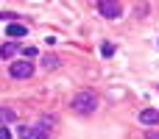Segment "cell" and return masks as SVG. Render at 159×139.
Listing matches in <instances>:
<instances>
[{
  "label": "cell",
  "mask_w": 159,
  "mask_h": 139,
  "mask_svg": "<svg viewBox=\"0 0 159 139\" xmlns=\"http://www.w3.org/2000/svg\"><path fill=\"white\" fill-rule=\"evenodd\" d=\"M70 109H73L75 114H92V111L98 109V95H95L92 89H78V92L73 95V100H70Z\"/></svg>",
  "instance_id": "1"
},
{
  "label": "cell",
  "mask_w": 159,
  "mask_h": 139,
  "mask_svg": "<svg viewBox=\"0 0 159 139\" xmlns=\"http://www.w3.org/2000/svg\"><path fill=\"white\" fill-rule=\"evenodd\" d=\"M123 3H117V0H101L98 3V11L106 17V20H117V17H123Z\"/></svg>",
  "instance_id": "2"
},
{
  "label": "cell",
  "mask_w": 159,
  "mask_h": 139,
  "mask_svg": "<svg viewBox=\"0 0 159 139\" xmlns=\"http://www.w3.org/2000/svg\"><path fill=\"white\" fill-rule=\"evenodd\" d=\"M34 61H25V59H20V61H11V67H8V75L11 78H31L34 75Z\"/></svg>",
  "instance_id": "3"
},
{
  "label": "cell",
  "mask_w": 159,
  "mask_h": 139,
  "mask_svg": "<svg viewBox=\"0 0 159 139\" xmlns=\"http://www.w3.org/2000/svg\"><path fill=\"white\" fill-rule=\"evenodd\" d=\"M53 125H56V120H53V117H39V123L34 125V139H48Z\"/></svg>",
  "instance_id": "4"
},
{
  "label": "cell",
  "mask_w": 159,
  "mask_h": 139,
  "mask_svg": "<svg viewBox=\"0 0 159 139\" xmlns=\"http://www.w3.org/2000/svg\"><path fill=\"white\" fill-rule=\"evenodd\" d=\"M140 123L143 125H159V111L157 109H143L140 111Z\"/></svg>",
  "instance_id": "5"
},
{
  "label": "cell",
  "mask_w": 159,
  "mask_h": 139,
  "mask_svg": "<svg viewBox=\"0 0 159 139\" xmlns=\"http://www.w3.org/2000/svg\"><path fill=\"white\" fill-rule=\"evenodd\" d=\"M25 33H28V28L20 25V22H11V25L6 28V36H8V39H22Z\"/></svg>",
  "instance_id": "6"
},
{
  "label": "cell",
  "mask_w": 159,
  "mask_h": 139,
  "mask_svg": "<svg viewBox=\"0 0 159 139\" xmlns=\"http://www.w3.org/2000/svg\"><path fill=\"white\" fill-rule=\"evenodd\" d=\"M59 64H61V61H59V56H56V53L42 56V67H45V70H59Z\"/></svg>",
  "instance_id": "7"
},
{
  "label": "cell",
  "mask_w": 159,
  "mask_h": 139,
  "mask_svg": "<svg viewBox=\"0 0 159 139\" xmlns=\"http://www.w3.org/2000/svg\"><path fill=\"white\" fill-rule=\"evenodd\" d=\"M14 120H17V111L11 106H0V123L6 125V123H14Z\"/></svg>",
  "instance_id": "8"
},
{
  "label": "cell",
  "mask_w": 159,
  "mask_h": 139,
  "mask_svg": "<svg viewBox=\"0 0 159 139\" xmlns=\"http://www.w3.org/2000/svg\"><path fill=\"white\" fill-rule=\"evenodd\" d=\"M17 53V42H6L3 47H0V59H11Z\"/></svg>",
  "instance_id": "9"
},
{
  "label": "cell",
  "mask_w": 159,
  "mask_h": 139,
  "mask_svg": "<svg viewBox=\"0 0 159 139\" xmlns=\"http://www.w3.org/2000/svg\"><path fill=\"white\" fill-rule=\"evenodd\" d=\"M17 137H22V139H34V125H17Z\"/></svg>",
  "instance_id": "10"
},
{
  "label": "cell",
  "mask_w": 159,
  "mask_h": 139,
  "mask_svg": "<svg viewBox=\"0 0 159 139\" xmlns=\"http://www.w3.org/2000/svg\"><path fill=\"white\" fill-rule=\"evenodd\" d=\"M145 139H159V131L157 128H148V131H145Z\"/></svg>",
  "instance_id": "11"
},
{
  "label": "cell",
  "mask_w": 159,
  "mask_h": 139,
  "mask_svg": "<svg viewBox=\"0 0 159 139\" xmlns=\"http://www.w3.org/2000/svg\"><path fill=\"white\" fill-rule=\"evenodd\" d=\"M101 53H103V56H112L115 47H112V45H101Z\"/></svg>",
  "instance_id": "12"
},
{
  "label": "cell",
  "mask_w": 159,
  "mask_h": 139,
  "mask_svg": "<svg viewBox=\"0 0 159 139\" xmlns=\"http://www.w3.org/2000/svg\"><path fill=\"white\" fill-rule=\"evenodd\" d=\"M22 53H25V56H28V59H34V56H36V47H25V50H22Z\"/></svg>",
  "instance_id": "13"
},
{
  "label": "cell",
  "mask_w": 159,
  "mask_h": 139,
  "mask_svg": "<svg viewBox=\"0 0 159 139\" xmlns=\"http://www.w3.org/2000/svg\"><path fill=\"white\" fill-rule=\"evenodd\" d=\"M0 20H17V14H11V11H3V14H0Z\"/></svg>",
  "instance_id": "14"
},
{
  "label": "cell",
  "mask_w": 159,
  "mask_h": 139,
  "mask_svg": "<svg viewBox=\"0 0 159 139\" xmlns=\"http://www.w3.org/2000/svg\"><path fill=\"white\" fill-rule=\"evenodd\" d=\"M0 139H11V131L8 128H0Z\"/></svg>",
  "instance_id": "15"
}]
</instances>
